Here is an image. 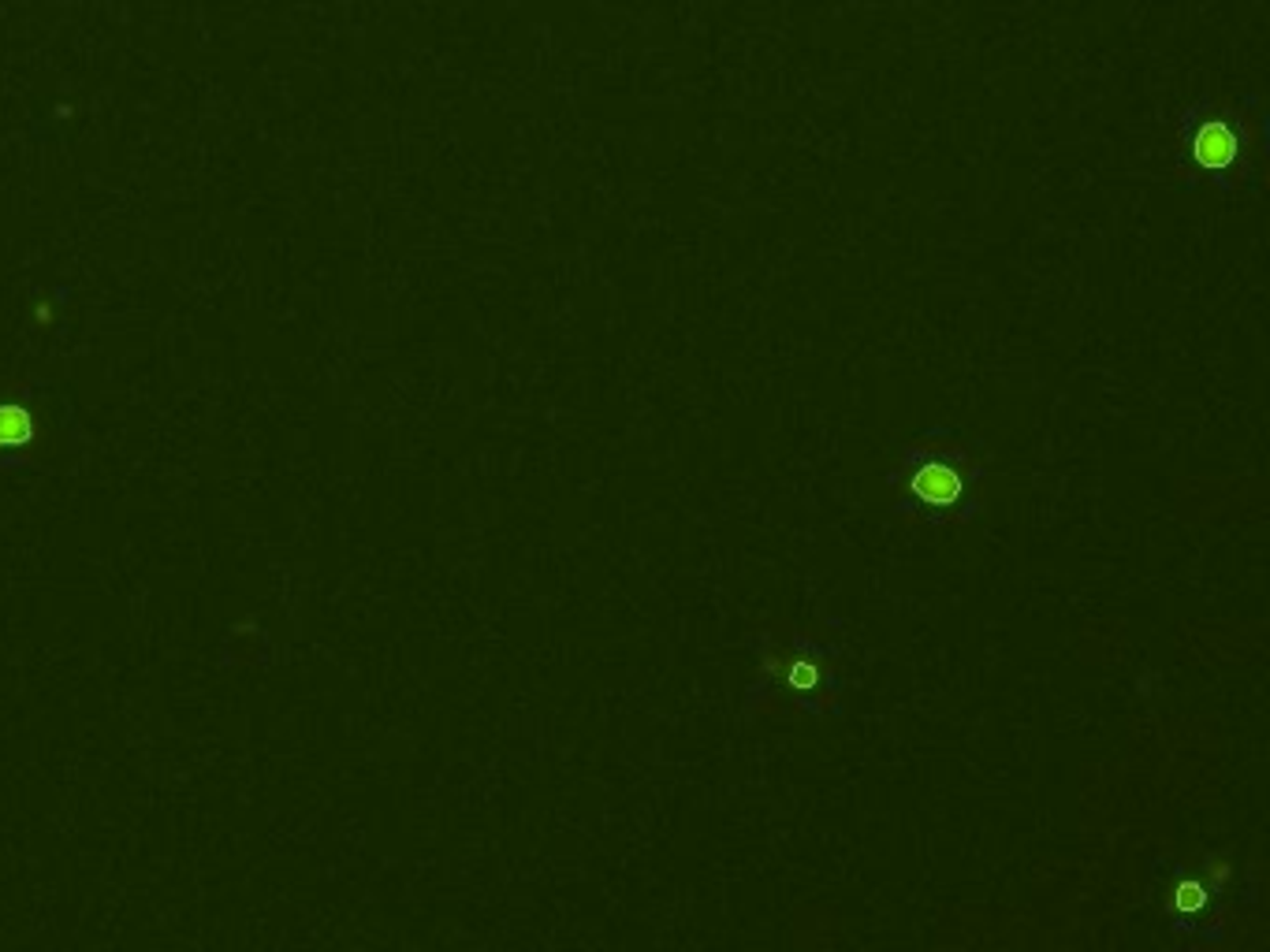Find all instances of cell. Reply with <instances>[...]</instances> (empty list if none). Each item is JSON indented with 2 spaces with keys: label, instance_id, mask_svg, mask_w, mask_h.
I'll return each instance as SVG.
<instances>
[{
  "label": "cell",
  "instance_id": "obj_2",
  "mask_svg": "<svg viewBox=\"0 0 1270 952\" xmlns=\"http://www.w3.org/2000/svg\"><path fill=\"white\" fill-rule=\"evenodd\" d=\"M965 491V473L950 458H924L905 476L909 502H920L924 510H950Z\"/></svg>",
  "mask_w": 1270,
  "mask_h": 952
},
{
  "label": "cell",
  "instance_id": "obj_3",
  "mask_svg": "<svg viewBox=\"0 0 1270 952\" xmlns=\"http://www.w3.org/2000/svg\"><path fill=\"white\" fill-rule=\"evenodd\" d=\"M30 436V413L23 410H0V447H19Z\"/></svg>",
  "mask_w": 1270,
  "mask_h": 952
},
{
  "label": "cell",
  "instance_id": "obj_1",
  "mask_svg": "<svg viewBox=\"0 0 1270 952\" xmlns=\"http://www.w3.org/2000/svg\"><path fill=\"white\" fill-rule=\"evenodd\" d=\"M1185 142H1189V161L1207 176H1229L1237 161L1248 157V149L1259 138V112L1244 116L1237 108L1203 101L1182 119Z\"/></svg>",
  "mask_w": 1270,
  "mask_h": 952
}]
</instances>
